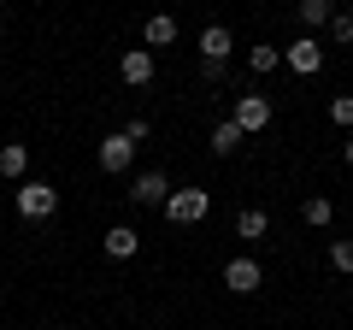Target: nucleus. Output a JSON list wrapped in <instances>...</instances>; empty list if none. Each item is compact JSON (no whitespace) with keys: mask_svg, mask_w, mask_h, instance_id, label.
<instances>
[{"mask_svg":"<svg viewBox=\"0 0 353 330\" xmlns=\"http://www.w3.org/2000/svg\"><path fill=\"white\" fill-rule=\"evenodd\" d=\"M12 201H18V218H30V224H41V218H53V213H59V189H53V183H18V195H12Z\"/></svg>","mask_w":353,"mask_h":330,"instance_id":"obj_1","label":"nucleus"},{"mask_svg":"<svg viewBox=\"0 0 353 330\" xmlns=\"http://www.w3.org/2000/svg\"><path fill=\"white\" fill-rule=\"evenodd\" d=\"M159 213L171 218V224H201V218L212 213V195H206V189H171Z\"/></svg>","mask_w":353,"mask_h":330,"instance_id":"obj_2","label":"nucleus"},{"mask_svg":"<svg viewBox=\"0 0 353 330\" xmlns=\"http://www.w3.org/2000/svg\"><path fill=\"white\" fill-rule=\"evenodd\" d=\"M283 65H289V71H301V77H318V71H324V48H318V36L289 41V48H283Z\"/></svg>","mask_w":353,"mask_h":330,"instance_id":"obj_3","label":"nucleus"},{"mask_svg":"<svg viewBox=\"0 0 353 330\" xmlns=\"http://www.w3.org/2000/svg\"><path fill=\"white\" fill-rule=\"evenodd\" d=\"M153 71H159V59H153V48H130L124 59H118V77H124L130 89H148Z\"/></svg>","mask_w":353,"mask_h":330,"instance_id":"obj_4","label":"nucleus"},{"mask_svg":"<svg viewBox=\"0 0 353 330\" xmlns=\"http://www.w3.org/2000/svg\"><path fill=\"white\" fill-rule=\"evenodd\" d=\"M259 283H265V266H259V260L241 254V260H230V266H224V289H230V295H253Z\"/></svg>","mask_w":353,"mask_h":330,"instance_id":"obj_5","label":"nucleus"},{"mask_svg":"<svg viewBox=\"0 0 353 330\" xmlns=\"http://www.w3.org/2000/svg\"><path fill=\"white\" fill-rule=\"evenodd\" d=\"M230 118H236L248 136L265 130V124H271V95H236V113H230Z\"/></svg>","mask_w":353,"mask_h":330,"instance_id":"obj_6","label":"nucleus"},{"mask_svg":"<svg viewBox=\"0 0 353 330\" xmlns=\"http://www.w3.org/2000/svg\"><path fill=\"white\" fill-rule=\"evenodd\" d=\"M130 159H136V142H130L124 130L101 136V171H130Z\"/></svg>","mask_w":353,"mask_h":330,"instance_id":"obj_7","label":"nucleus"},{"mask_svg":"<svg viewBox=\"0 0 353 330\" xmlns=\"http://www.w3.org/2000/svg\"><path fill=\"white\" fill-rule=\"evenodd\" d=\"M165 195H171L165 171H141V177L130 183V201H136V206H165Z\"/></svg>","mask_w":353,"mask_h":330,"instance_id":"obj_8","label":"nucleus"},{"mask_svg":"<svg viewBox=\"0 0 353 330\" xmlns=\"http://www.w3.org/2000/svg\"><path fill=\"white\" fill-rule=\"evenodd\" d=\"M101 248H106L112 260H136V254H141V236H136L130 224H112V230L101 236Z\"/></svg>","mask_w":353,"mask_h":330,"instance_id":"obj_9","label":"nucleus"},{"mask_svg":"<svg viewBox=\"0 0 353 330\" xmlns=\"http://www.w3.org/2000/svg\"><path fill=\"white\" fill-rule=\"evenodd\" d=\"M141 41H148V48H171V41H176V18L171 12H153L148 24H141Z\"/></svg>","mask_w":353,"mask_h":330,"instance_id":"obj_10","label":"nucleus"},{"mask_svg":"<svg viewBox=\"0 0 353 330\" xmlns=\"http://www.w3.org/2000/svg\"><path fill=\"white\" fill-rule=\"evenodd\" d=\"M230 48H236V36H230L224 24H206L201 30V59H230Z\"/></svg>","mask_w":353,"mask_h":330,"instance_id":"obj_11","label":"nucleus"},{"mask_svg":"<svg viewBox=\"0 0 353 330\" xmlns=\"http://www.w3.org/2000/svg\"><path fill=\"white\" fill-rule=\"evenodd\" d=\"M236 236L241 242H265L271 236V218H265L259 206H248V213H236Z\"/></svg>","mask_w":353,"mask_h":330,"instance_id":"obj_12","label":"nucleus"},{"mask_svg":"<svg viewBox=\"0 0 353 330\" xmlns=\"http://www.w3.org/2000/svg\"><path fill=\"white\" fill-rule=\"evenodd\" d=\"M24 171H30V148H24V142H6V148H0V177H24Z\"/></svg>","mask_w":353,"mask_h":330,"instance_id":"obj_13","label":"nucleus"},{"mask_svg":"<svg viewBox=\"0 0 353 330\" xmlns=\"http://www.w3.org/2000/svg\"><path fill=\"white\" fill-rule=\"evenodd\" d=\"M301 218H306L312 230H330V224H336V201H330V195H312V201L301 206Z\"/></svg>","mask_w":353,"mask_h":330,"instance_id":"obj_14","label":"nucleus"},{"mask_svg":"<svg viewBox=\"0 0 353 330\" xmlns=\"http://www.w3.org/2000/svg\"><path fill=\"white\" fill-rule=\"evenodd\" d=\"M241 136H248V130H241L236 118H224V124L212 130V153H218V159H224V153H236V148H241Z\"/></svg>","mask_w":353,"mask_h":330,"instance_id":"obj_15","label":"nucleus"},{"mask_svg":"<svg viewBox=\"0 0 353 330\" xmlns=\"http://www.w3.org/2000/svg\"><path fill=\"white\" fill-rule=\"evenodd\" d=\"M336 18V0H301V24L306 30H324Z\"/></svg>","mask_w":353,"mask_h":330,"instance_id":"obj_16","label":"nucleus"},{"mask_svg":"<svg viewBox=\"0 0 353 330\" xmlns=\"http://www.w3.org/2000/svg\"><path fill=\"white\" fill-rule=\"evenodd\" d=\"M277 65H283V48H271V41L248 53V71H259V77H265V71H277Z\"/></svg>","mask_w":353,"mask_h":330,"instance_id":"obj_17","label":"nucleus"},{"mask_svg":"<svg viewBox=\"0 0 353 330\" xmlns=\"http://www.w3.org/2000/svg\"><path fill=\"white\" fill-rule=\"evenodd\" d=\"M330 266H336V271H347V278H353V236H341L336 248H330Z\"/></svg>","mask_w":353,"mask_h":330,"instance_id":"obj_18","label":"nucleus"},{"mask_svg":"<svg viewBox=\"0 0 353 330\" xmlns=\"http://www.w3.org/2000/svg\"><path fill=\"white\" fill-rule=\"evenodd\" d=\"M330 118H336V124H353V95H336V101H330Z\"/></svg>","mask_w":353,"mask_h":330,"instance_id":"obj_19","label":"nucleus"},{"mask_svg":"<svg viewBox=\"0 0 353 330\" xmlns=\"http://www.w3.org/2000/svg\"><path fill=\"white\" fill-rule=\"evenodd\" d=\"M330 36H336V41H353V12H336V18H330Z\"/></svg>","mask_w":353,"mask_h":330,"instance_id":"obj_20","label":"nucleus"},{"mask_svg":"<svg viewBox=\"0 0 353 330\" xmlns=\"http://www.w3.org/2000/svg\"><path fill=\"white\" fill-rule=\"evenodd\" d=\"M224 65L230 59H201V77H206V83H224Z\"/></svg>","mask_w":353,"mask_h":330,"instance_id":"obj_21","label":"nucleus"},{"mask_svg":"<svg viewBox=\"0 0 353 330\" xmlns=\"http://www.w3.org/2000/svg\"><path fill=\"white\" fill-rule=\"evenodd\" d=\"M124 136H130V142L141 148V142H148V118H130V124H124Z\"/></svg>","mask_w":353,"mask_h":330,"instance_id":"obj_22","label":"nucleus"},{"mask_svg":"<svg viewBox=\"0 0 353 330\" xmlns=\"http://www.w3.org/2000/svg\"><path fill=\"white\" fill-rule=\"evenodd\" d=\"M341 153H347V165H353V136H347V148H341Z\"/></svg>","mask_w":353,"mask_h":330,"instance_id":"obj_23","label":"nucleus"},{"mask_svg":"<svg viewBox=\"0 0 353 330\" xmlns=\"http://www.w3.org/2000/svg\"><path fill=\"white\" fill-rule=\"evenodd\" d=\"M0 36H6V18H0Z\"/></svg>","mask_w":353,"mask_h":330,"instance_id":"obj_24","label":"nucleus"},{"mask_svg":"<svg viewBox=\"0 0 353 330\" xmlns=\"http://www.w3.org/2000/svg\"><path fill=\"white\" fill-rule=\"evenodd\" d=\"M0 6H6V0H0Z\"/></svg>","mask_w":353,"mask_h":330,"instance_id":"obj_25","label":"nucleus"}]
</instances>
